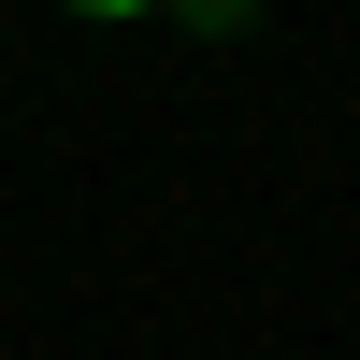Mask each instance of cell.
<instances>
[{
    "label": "cell",
    "instance_id": "6da1fadb",
    "mask_svg": "<svg viewBox=\"0 0 360 360\" xmlns=\"http://www.w3.org/2000/svg\"><path fill=\"white\" fill-rule=\"evenodd\" d=\"M72 15H159V0H72Z\"/></svg>",
    "mask_w": 360,
    "mask_h": 360
}]
</instances>
